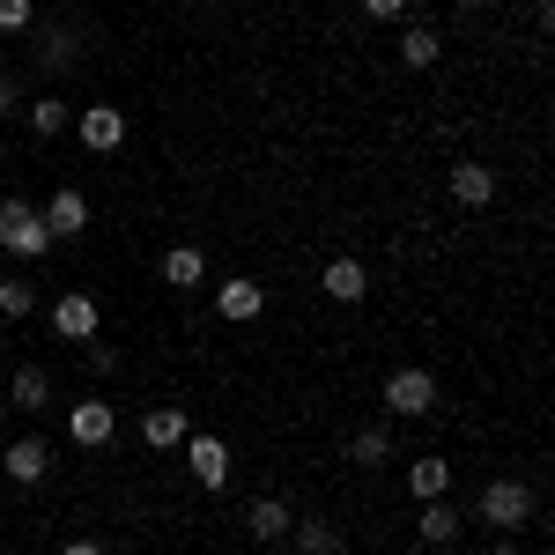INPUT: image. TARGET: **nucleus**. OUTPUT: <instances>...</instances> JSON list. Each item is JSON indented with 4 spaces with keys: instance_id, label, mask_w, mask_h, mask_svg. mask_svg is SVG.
Instances as JSON below:
<instances>
[{
    "instance_id": "393cba45",
    "label": "nucleus",
    "mask_w": 555,
    "mask_h": 555,
    "mask_svg": "<svg viewBox=\"0 0 555 555\" xmlns=\"http://www.w3.org/2000/svg\"><path fill=\"white\" fill-rule=\"evenodd\" d=\"M363 15H371V23H400V15H408V0H363Z\"/></svg>"
},
{
    "instance_id": "f3484780",
    "label": "nucleus",
    "mask_w": 555,
    "mask_h": 555,
    "mask_svg": "<svg viewBox=\"0 0 555 555\" xmlns=\"http://www.w3.org/2000/svg\"><path fill=\"white\" fill-rule=\"evenodd\" d=\"M164 282H171V289H201V282H208V259L193 253V245H171V253H164Z\"/></svg>"
},
{
    "instance_id": "f257e3e1",
    "label": "nucleus",
    "mask_w": 555,
    "mask_h": 555,
    "mask_svg": "<svg viewBox=\"0 0 555 555\" xmlns=\"http://www.w3.org/2000/svg\"><path fill=\"white\" fill-rule=\"evenodd\" d=\"M0 245H8L15 259H44L52 245H60V237L44 230V215L30 208L23 193H8V201H0Z\"/></svg>"
},
{
    "instance_id": "6e6552de",
    "label": "nucleus",
    "mask_w": 555,
    "mask_h": 555,
    "mask_svg": "<svg viewBox=\"0 0 555 555\" xmlns=\"http://www.w3.org/2000/svg\"><path fill=\"white\" fill-rule=\"evenodd\" d=\"M185 467H193L201 489H222L230 481V444L222 437H185Z\"/></svg>"
},
{
    "instance_id": "ddd939ff",
    "label": "nucleus",
    "mask_w": 555,
    "mask_h": 555,
    "mask_svg": "<svg viewBox=\"0 0 555 555\" xmlns=\"http://www.w3.org/2000/svg\"><path fill=\"white\" fill-rule=\"evenodd\" d=\"M452 201H460V208H489V201H496L489 164H452Z\"/></svg>"
},
{
    "instance_id": "1a4fd4ad",
    "label": "nucleus",
    "mask_w": 555,
    "mask_h": 555,
    "mask_svg": "<svg viewBox=\"0 0 555 555\" xmlns=\"http://www.w3.org/2000/svg\"><path fill=\"white\" fill-rule=\"evenodd\" d=\"M289 526H297V512H289L282 496H253V504H245V533H253V541H289Z\"/></svg>"
},
{
    "instance_id": "a211bd4d",
    "label": "nucleus",
    "mask_w": 555,
    "mask_h": 555,
    "mask_svg": "<svg viewBox=\"0 0 555 555\" xmlns=\"http://www.w3.org/2000/svg\"><path fill=\"white\" fill-rule=\"evenodd\" d=\"M415 533H423L429 548H444V541L460 533V512H452L444 496H429V504H423V518H415Z\"/></svg>"
},
{
    "instance_id": "c85d7f7f",
    "label": "nucleus",
    "mask_w": 555,
    "mask_h": 555,
    "mask_svg": "<svg viewBox=\"0 0 555 555\" xmlns=\"http://www.w3.org/2000/svg\"><path fill=\"white\" fill-rule=\"evenodd\" d=\"M452 8H481V0H452Z\"/></svg>"
},
{
    "instance_id": "f03ea898",
    "label": "nucleus",
    "mask_w": 555,
    "mask_h": 555,
    "mask_svg": "<svg viewBox=\"0 0 555 555\" xmlns=\"http://www.w3.org/2000/svg\"><path fill=\"white\" fill-rule=\"evenodd\" d=\"M474 512H481V526H496V533H518V526H533V489L526 481H489Z\"/></svg>"
},
{
    "instance_id": "c756f323",
    "label": "nucleus",
    "mask_w": 555,
    "mask_h": 555,
    "mask_svg": "<svg viewBox=\"0 0 555 555\" xmlns=\"http://www.w3.org/2000/svg\"><path fill=\"white\" fill-rule=\"evenodd\" d=\"M0 253H8V245H0Z\"/></svg>"
},
{
    "instance_id": "5701e85b",
    "label": "nucleus",
    "mask_w": 555,
    "mask_h": 555,
    "mask_svg": "<svg viewBox=\"0 0 555 555\" xmlns=\"http://www.w3.org/2000/svg\"><path fill=\"white\" fill-rule=\"evenodd\" d=\"M38 311V289L30 282H0V319H30Z\"/></svg>"
},
{
    "instance_id": "9b49d317",
    "label": "nucleus",
    "mask_w": 555,
    "mask_h": 555,
    "mask_svg": "<svg viewBox=\"0 0 555 555\" xmlns=\"http://www.w3.org/2000/svg\"><path fill=\"white\" fill-rule=\"evenodd\" d=\"M0 467H8V481H44V467H52V452H44V437H15L8 452H0Z\"/></svg>"
},
{
    "instance_id": "0eeeda50",
    "label": "nucleus",
    "mask_w": 555,
    "mask_h": 555,
    "mask_svg": "<svg viewBox=\"0 0 555 555\" xmlns=\"http://www.w3.org/2000/svg\"><path fill=\"white\" fill-rule=\"evenodd\" d=\"M215 311H222L230 326H253L259 311H267V289L245 282V274H237V282H215Z\"/></svg>"
},
{
    "instance_id": "4468645a",
    "label": "nucleus",
    "mask_w": 555,
    "mask_h": 555,
    "mask_svg": "<svg viewBox=\"0 0 555 555\" xmlns=\"http://www.w3.org/2000/svg\"><path fill=\"white\" fill-rule=\"evenodd\" d=\"M141 437H149V452H178L193 429H185V415H178V408H149V415H141Z\"/></svg>"
},
{
    "instance_id": "2eb2a0df",
    "label": "nucleus",
    "mask_w": 555,
    "mask_h": 555,
    "mask_svg": "<svg viewBox=\"0 0 555 555\" xmlns=\"http://www.w3.org/2000/svg\"><path fill=\"white\" fill-rule=\"evenodd\" d=\"M289 541H297V555H348V541L326 526V518H297V526H289Z\"/></svg>"
},
{
    "instance_id": "bb28decb",
    "label": "nucleus",
    "mask_w": 555,
    "mask_h": 555,
    "mask_svg": "<svg viewBox=\"0 0 555 555\" xmlns=\"http://www.w3.org/2000/svg\"><path fill=\"white\" fill-rule=\"evenodd\" d=\"M489 555H518V548H512V541H496V548H489Z\"/></svg>"
},
{
    "instance_id": "6ab92c4d",
    "label": "nucleus",
    "mask_w": 555,
    "mask_h": 555,
    "mask_svg": "<svg viewBox=\"0 0 555 555\" xmlns=\"http://www.w3.org/2000/svg\"><path fill=\"white\" fill-rule=\"evenodd\" d=\"M437 52H444V38H437L429 23H408V30H400V60H408V67H437Z\"/></svg>"
},
{
    "instance_id": "7ed1b4c3",
    "label": "nucleus",
    "mask_w": 555,
    "mask_h": 555,
    "mask_svg": "<svg viewBox=\"0 0 555 555\" xmlns=\"http://www.w3.org/2000/svg\"><path fill=\"white\" fill-rule=\"evenodd\" d=\"M75 133H82L89 156H112V149H127V112L119 104H82L75 112Z\"/></svg>"
},
{
    "instance_id": "cd10ccee",
    "label": "nucleus",
    "mask_w": 555,
    "mask_h": 555,
    "mask_svg": "<svg viewBox=\"0 0 555 555\" xmlns=\"http://www.w3.org/2000/svg\"><path fill=\"white\" fill-rule=\"evenodd\" d=\"M0 429H8V400H0Z\"/></svg>"
},
{
    "instance_id": "39448f33",
    "label": "nucleus",
    "mask_w": 555,
    "mask_h": 555,
    "mask_svg": "<svg viewBox=\"0 0 555 555\" xmlns=\"http://www.w3.org/2000/svg\"><path fill=\"white\" fill-rule=\"evenodd\" d=\"M385 408H392L400 423L429 415V408H437V378H429V371H392V378H385Z\"/></svg>"
},
{
    "instance_id": "b1692460",
    "label": "nucleus",
    "mask_w": 555,
    "mask_h": 555,
    "mask_svg": "<svg viewBox=\"0 0 555 555\" xmlns=\"http://www.w3.org/2000/svg\"><path fill=\"white\" fill-rule=\"evenodd\" d=\"M30 15H38V0H0V30H30Z\"/></svg>"
},
{
    "instance_id": "20e7f679",
    "label": "nucleus",
    "mask_w": 555,
    "mask_h": 555,
    "mask_svg": "<svg viewBox=\"0 0 555 555\" xmlns=\"http://www.w3.org/2000/svg\"><path fill=\"white\" fill-rule=\"evenodd\" d=\"M67 437H75L82 452H104V444L119 437V408H112V400H75V408H67Z\"/></svg>"
},
{
    "instance_id": "f8f14e48",
    "label": "nucleus",
    "mask_w": 555,
    "mask_h": 555,
    "mask_svg": "<svg viewBox=\"0 0 555 555\" xmlns=\"http://www.w3.org/2000/svg\"><path fill=\"white\" fill-rule=\"evenodd\" d=\"M319 282H326V297H334V304H363V289H371L363 259H348V253L326 259V274H319Z\"/></svg>"
},
{
    "instance_id": "dca6fc26",
    "label": "nucleus",
    "mask_w": 555,
    "mask_h": 555,
    "mask_svg": "<svg viewBox=\"0 0 555 555\" xmlns=\"http://www.w3.org/2000/svg\"><path fill=\"white\" fill-rule=\"evenodd\" d=\"M44 400H52V385H44V371H38V363H23V371L8 378V408H23V415H38Z\"/></svg>"
},
{
    "instance_id": "a878e982",
    "label": "nucleus",
    "mask_w": 555,
    "mask_h": 555,
    "mask_svg": "<svg viewBox=\"0 0 555 555\" xmlns=\"http://www.w3.org/2000/svg\"><path fill=\"white\" fill-rule=\"evenodd\" d=\"M60 555H104V541H67Z\"/></svg>"
},
{
    "instance_id": "aec40b11",
    "label": "nucleus",
    "mask_w": 555,
    "mask_h": 555,
    "mask_svg": "<svg viewBox=\"0 0 555 555\" xmlns=\"http://www.w3.org/2000/svg\"><path fill=\"white\" fill-rule=\"evenodd\" d=\"M408 489H415V496H452V460H415V467H408Z\"/></svg>"
},
{
    "instance_id": "9d476101",
    "label": "nucleus",
    "mask_w": 555,
    "mask_h": 555,
    "mask_svg": "<svg viewBox=\"0 0 555 555\" xmlns=\"http://www.w3.org/2000/svg\"><path fill=\"white\" fill-rule=\"evenodd\" d=\"M44 230H52V237H82L89 230V201L75 193V185H60V193L44 201Z\"/></svg>"
},
{
    "instance_id": "4be33fe9",
    "label": "nucleus",
    "mask_w": 555,
    "mask_h": 555,
    "mask_svg": "<svg viewBox=\"0 0 555 555\" xmlns=\"http://www.w3.org/2000/svg\"><path fill=\"white\" fill-rule=\"evenodd\" d=\"M348 460H356V467H385V460H392V437H385V429H356V437H348Z\"/></svg>"
},
{
    "instance_id": "423d86ee",
    "label": "nucleus",
    "mask_w": 555,
    "mask_h": 555,
    "mask_svg": "<svg viewBox=\"0 0 555 555\" xmlns=\"http://www.w3.org/2000/svg\"><path fill=\"white\" fill-rule=\"evenodd\" d=\"M52 334L60 341H96V297L89 289H67V297L52 304Z\"/></svg>"
},
{
    "instance_id": "412c9836",
    "label": "nucleus",
    "mask_w": 555,
    "mask_h": 555,
    "mask_svg": "<svg viewBox=\"0 0 555 555\" xmlns=\"http://www.w3.org/2000/svg\"><path fill=\"white\" fill-rule=\"evenodd\" d=\"M23 112H30V133H38V141H52V133L75 127V112H67L60 96H38V104H23Z\"/></svg>"
}]
</instances>
